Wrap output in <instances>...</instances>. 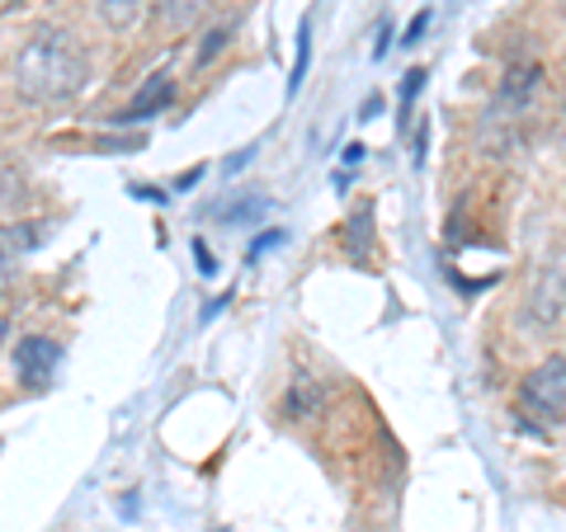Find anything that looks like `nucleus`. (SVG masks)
<instances>
[{
    "label": "nucleus",
    "mask_w": 566,
    "mask_h": 532,
    "mask_svg": "<svg viewBox=\"0 0 566 532\" xmlns=\"http://www.w3.org/2000/svg\"><path fill=\"white\" fill-rule=\"evenodd\" d=\"M170 104H175V76H170V71H156V76L142 81V91L133 95L128 109L114 114V123H118V128H133V123H147L156 114H166Z\"/></svg>",
    "instance_id": "nucleus-6"
},
{
    "label": "nucleus",
    "mask_w": 566,
    "mask_h": 532,
    "mask_svg": "<svg viewBox=\"0 0 566 532\" xmlns=\"http://www.w3.org/2000/svg\"><path fill=\"white\" fill-rule=\"evenodd\" d=\"M345 255L354 264H374V203H359L345 222Z\"/></svg>",
    "instance_id": "nucleus-8"
},
{
    "label": "nucleus",
    "mask_w": 566,
    "mask_h": 532,
    "mask_svg": "<svg viewBox=\"0 0 566 532\" xmlns=\"http://www.w3.org/2000/svg\"><path fill=\"white\" fill-rule=\"evenodd\" d=\"M199 180H203V166H199V170H189V174H180V184H175V189H193Z\"/></svg>",
    "instance_id": "nucleus-20"
},
{
    "label": "nucleus",
    "mask_w": 566,
    "mask_h": 532,
    "mask_svg": "<svg viewBox=\"0 0 566 532\" xmlns=\"http://www.w3.org/2000/svg\"><path fill=\"white\" fill-rule=\"evenodd\" d=\"M91 81V52L76 33L57 24H39L14 57V91L29 104H66Z\"/></svg>",
    "instance_id": "nucleus-1"
},
{
    "label": "nucleus",
    "mask_w": 566,
    "mask_h": 532,
    "mask_svg": "<svg viewBox=\"0 0 566 532\" xmlns=\"http://www.w3.org/2000/svg\"><path fill=\"white\" fill-rule=\"evenodd\" d=\"M264 212H270V199H241V203H232V208H222L218 217H222L227 226H241V222L264 217Z\"/></svg>",
    "instance_id": "nucleus-11"
},
{
    "label": "nucleus",
    "mask_w": 566,
    "mask_h": 532,
    "mask_svg": "<svg viewBox=\"0 0 566 532\" xmlns=\"http://www.w3.org/2000/svg\"><path fill=\"white\" fill-rule=\"evenodd\" d=\"M322 405H326V382L307 377V372L289 382V396H283V415H289V419H297V424L316 419V415H322Z\"/></svg>",
    "instance_id": "nucleus-7"
},
{
    "label": "nucleus",
    "mask_w": 566,
    "mask_h": 532,
    "mask_svg": "<svg viewBox=\"0 0 566 532\" xmlns=\"http://www.w3.org/2000/svg\"><path fill=\"white\" fill-rule=\"evenodd\" d=\"M251 156H255V147H245V151H237L232 161H227V174H237L241 166H251Z\"/></svg>",
    "instance_id": "nucleus-19"
},
{
    "label": "nucleus",
    "mask_w": 566,
    "mask_h": 532,
    "mask_svg": "<svg viewBox=\"0 0 566 532\" xmlns=\"http://www.w3.org/2000/svg\"><path fill=\"white\" fill-rule=\"evenodd\" d=\"M227 39H232V29H212L208 39H203V47H199V66H208L212 57H218V52L227 47Z\"/></svg>",
    "instance_id": "nucleus-13"
},
{
    "label": "nucleus",
    "mask_w": 566,
    "mask_h": 532,
    "mask_svg": "<svg viewBox=\"0 0 566 532\" xmlns=\"http://www.w3.org/2000/svg\"><path fill=\"white\" fill-rule=\"evenodd\" d=\"M99 14L109 29H133V20L142 14V0H99Z\"/></svg>",
    "instance_id": "nucleus-10"
},
{
    "label": "nucleus",
    "mask_w": 566,
    "mask_h": 532,
    "mask_svg": "<svg viewBox=\"0 0 566 532\" xmlns=\"http://www.w3.org/2000/svg\"><path fill=\"white\" fill-rule=\"evenodd\" d=\"M279 241H283V232H264V236H255V245H251V255H245V259H260L264 251H274Z\"/></svg>",
    "instance_id": "nucleus-16"
},
{
    "label": "nucleus",
    "mask_w": 566,
    "mask_h": 532,
    "mask_svg": "<svg viewBox=\"0 0 566 532\" xmlns=\"http://www.w3.org/2000/svg\"><path fill=\"white\" fill-rule=\"evenodd\" d=\"M515 411L528 429H543V434H553L566 419V359L562 353H553V359H543L538 368L524 372Z\"/></svg>",
    "instance_id": "nucleus-2"
},
{
    "label": "nucleus",
    "mask_w": 566,
    "mask_h": 532,
    "mask_svg": "<svg viewBox=\"0 0 566 532\" xmlns=\"http://www.w3.org/2000/svg\"><path fill=\"white\" fill-rule=\"evenodd\" d=\"M543 81H547V76H543L538 62H510L505 76H501V95H495V104L524 123V114L534 109L538 95H543Z\"/></svg>",
    "instance_id": "nucleus-4"
},
{
    "label": "nucleus",
    "mask_w": 566,
    "mask_h": 532,
    "mask_svg": "<svg viewBox=\"0 0 566 532\" xmlns=\"http://www.w3.org/2000/svg\"><path fill=\"white\" fill-rule=\"evenodd\" d=\"M6 334H10V326H6V321H0V344H6Z\"/></svg>",
    "instance_id": "nucleus-21"
},
{
    "label": "nucleus",
    "mask_w": 566,
    "mask_h": 532,
    "mask_svg": "<svg viewBox=\"0 0 566 532\" xmlns=\"http://www.w3.org/2000/svg\"><path fill=\"white\" fill-rule=\"evenodd\" d=\"M57 363H62V349L48 340V334H24L14 344V377H20L29 392H48L52 377H57Z\"/></svg>",
    "instance_id": "nucleus-3"
},
{
    "label": "nucleus",
    "mask_w": 566,
    "mask_h": 532,
    "mask_svg": "<svg viewBox=\"0 0 566 532\" xmlns=\"http://www.w3.org/2000/svg\"><path fill=\"white\" fill-rule=\"evenodd\" d=\"M43 241V226L39 222H10L0 226V288H10L20 278V264L39 251Z\"/></svg>",
    "instance_id": "nucleus-5"
},
{
    "label": "nucleus",
    "mask_w": 566,
    "mask_h": 532,
    "mask_svg": "<svg viewBox=\"0 0 566 532\" xmlns=\"http://www.w3.org/2000/svg\"><path fill=\"white\" fill-rule=\"evenodd\" d=\"M307 66H312V20L297 24V57H293V76H289V95L303 91L307 81Z\"/></svg>",
    "instance_id": "nucleus-9"
},
{
    "label": "nucleus",
    "mask_w": 566,
    "mask_h": 532,
    "mask_svg": "<svg viewBox=\"0 0 566 532\" xmlns=\"http://www.w3.org/2000/svg\"><path fill=\"white\" fill-rule=\"evenodd\" d=\"M420 85H424V66H411V71H406V81H401V123H406V114H411Z\"/></svg>",
    "instance_id": "nucleus-12"
},
{
    "label": "nucleus",
    "mask_w": 566,
    "mask_h": 532,
    "mask_svg": "<svg viewBox=\"0 0 566 532\" xmlns=\"http://www.w3.org/2000/svg\"><path fill=\"white\" fill-rule=\"evenodd\" d=\"M364 156H368V147H364V141H349L340 161H345V166H364Z\"/></svg>",
    "instance_id": "nucleus-17"
},
{
    "label": "nucleus",
    "mask_w": 566,
    "mask_h": 532,
    "mask_svg": "<svg viewBox=\"0 0 566 532\" xmlns=\"http://www.w3.org/2000/svg\"><path fill=\"white\" fill-rule=\"evenodd\" d=\"M193 259H199V274L203 278H218V255H212L203 241H193Z\"/></svg>",
    "instance_id": "nucleus-15"
},
{
    "label": "nucleus",
    "mask_w": 566,
    "mask_h": 532,
    "mask_svg": "<svg viewBox=\"0 0 566 532\" xmlns=\"http://www.w3.org/2000/svg\"><path fill=\"white\" fill-rule=\"evenodd\" d=\"M430 20H434V14H430V10H420L416 20L406 24V33H401V47H416V43L424 39V29H430Z\"/></svg>",
    "instance_id": "nucleus-14"
},
{
    "label": "nucleus",
    "mask_w": 566,
    "mask_h": 532,
    "mask_svg": "<svg viewBox=\"0 0 566 532\" xmlns=\"http://www.w3.org/2000/svg\"><path fill=\"white\" fill-rule=\"evenodd\" d=\"M128 193H133V199H147V203H166V193L161 189H147V184H133Z\"/></svg>",
    "instance_id": "nucleus-18"
}]
</instances>
